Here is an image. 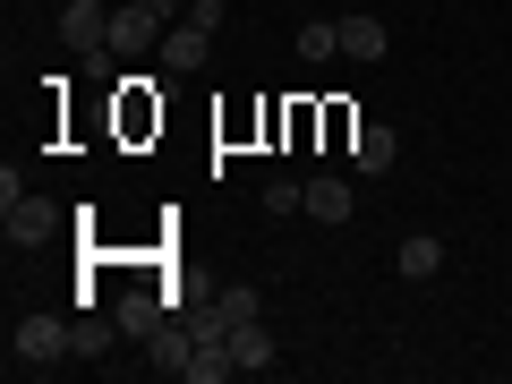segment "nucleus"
Segmentation results:
<instances>
[{"instance_id":"f257e3e1","label":"nucleus","mask_w":512,"mask_h":384,"mask_svg":"<svg viewBox=\"0 0 512 384\" xmlns=\"http://www.w3.org/2000/svg\"><path fill=\"white\" fill-rule=\"evenodd\" d=\"M60 359H77L69 316H18V333H9V367H18V376H52Z\"/></svg>"},{"instance_id":"f03ea898","label":"nucleus","mask_w":512,"mask_h":384,"mask_svg":"<svg viewBox=\"0 0 512 384\" xmlns=\"http://www.w3.org/2000/svg\"><path fill=\"white\" fill-rule=\"evenodd\" d=\"M103 52L137 60V52H163V9H146V0H128V9H111V43Z\"/></svg>"},{"instance_id":"7ed1b4c3","label":"nucleus","mask_w":512,"mask_h":384,"mask_svg":"<svg viewBox=\"0 0 512 384\" xmlns=\"http://www.w3.org/2000/svg\"><path fill=\"white\" fill-rule=\"evenodd\" d=\"M350 163H359V180H384V171L402 163V137L384 120H367V128H350Z\"/></svg>"},{"instance_id":"20e7f679","label":"nucleus","mask_w":512,"mask_h":384,"mask_svg":"<svg viewBox=\"0 0 512 384\" xmlns=\"http://www.w3.org/2000/svg\"><path fill=\"white\" fill-rule=\"evenodd\" d=\"M60 43L103 52V43H111V9H103V0H69V9H60Z\"/></svg>"},{"instance_id":"39448f33","label":"nucleus","mask_w":512,"mask_h":384,"mask_svg":"<svg viewBox=\"0 0 512 384\" xmlns=\"http://www.w3.org/2000/svg\"><path fill=\"white\" fill-rule=\"evenodd\" d=\"M52 231H60V205L52 197H18V205H9V248H43Z\"/></svg>"},{"instance_id":"423d86ee","label":"nucleus","mask_w":512,"mask_h":384,"mask_svg":"<svg viewBox=\"0 0 512 384\" xmlns=\"http://www.w3.org/2000/svg\"><path fill=\"white\" fill-rule=\"evenodd\" d=\"M231 342H222V333H197V342H188V359H180V376L188 384H222V376H231Z\"/></svg>"},{"instance_id":"0eeeda50","label":"nucleus","mask_w":512,"mask_h":384,"mask_svg":"<svg viewBox=\"0 0 512 384\" xmlns=\"http://www.w3.org/2000/svg\"><path fill=\"white\" fill-rule=\"evenodd\" d=\"M205 43H214V35H205V26H188V18L163 26V69H171V77H197V69H205Z\"/></svg>"},{"instance_id":"6e6552de","label":"nucleus","mask_w":512,"mask_h":384,"mask_svg":"<svg viewBox=\"0 0 512 384\" xmlns=\"http://www.w3.org/2000/svg\"><path fill=\"white\" fill-rule=\"evenodd\" d=\"M222 342H231V359L248 367V376H265V367L282 359V350H274V333H265V325H231V333H222Z\"/></svg>"},{"instance_id":"1a4fd4ad","label":"nucleus","mask_w":512,"mask_h":384,"mask_svg":"<svg viewBox=\"0 0 512 384\" xmlns=\"http://www.w3.org/2000/svg\"><path fill=\"white\" fill-rule=\"evenodd\" d=\"M384 52H393L384 18H342V60H384Z\"/></svg>"},{"instance_id":"9d476101","label":"nucleus","mask_w":512,"mask_h":384,"mask_svg":"<svg viewBox=\"0 0 512 384\" xmlns=\"http://www.w3.org/2000/svg\"><path fill=\"white\" fill-rule=\"evenodd\" d=\"M111 316H120V333H137V342H146V333L163 325V299H154V291H120V308H111Z\"/></svg>"},{"instance_id":"9b49d317","label":"nucleus","mask_w":512,"mask_h":384,"mask_svg":"<svg viewBox=\"0 0 512 384\" xmlns=\"http://www.w3.org/2000/svg\"><path fill=\"white\" fill-rule=\"evenodd\" d=\"M308 222H350V180H308Z\"/></svg>"},{"instance_id":"f8f14e48","label":"nucleus","mask_w":512,"mask_h":384,"mask_svg":"<svg viewBox=\"0 0 512 384\" xmlns=\"http://www.w3.org/2000/svg\"><path fill=\"white\" fill-rule=\"evenodd\" d=\"M402 274H410V282H436V274H444V239H427V231L402 239Z\"/></svg>"},{"instance_id":"ddd939ff","label":"nucleus","mask_w":512,"mask_h":384,"mask_svg":"<svg viewBox=\"0 0 512 384\" xmlns=\"http://www.w3.org/2000/svg\"><path fill=\"white\" fill-rule=\"evenodd\" d=\"M342 52V18H308L299 26V60H333Z\"/></svg>"},{"instance_id":"4468645a","label":"nucleus","mask_w":512,"mask_h":384,"mask_svg":"<svg viewBox=\"0 0 512 384\" xmlns=\"http://www.w3.org/2000/svg\"><path fill=\"white\" fill-rule=\"evenodd\" d=\"M231 325H256V291L248 282H231V291L214 299V333H231Z\"/></svg>"},{"instance_id":"2eb2a0df","label":"nucleus","mask_w":512,"mask_h":384,"mask_svg":"<svg viewBox=\"0 0 512 384\" xmlns=\"http://www.w3.org/2000/svg\"><path fill=\"white\" fill-rule=\"evenodd\" d=\"M111 333H120V316H111V325H103V316H77V325H69V342H77V359H103V350H111Z\"/></svg>"},{"instance_id":"dca6fc26","label":"nucleus","mask_w":512,"mask_h":384,"mask_svg":"<svg viewBox=\"0 0 512 384\" xmlns=\"http://www.w3.org/2000/svg\"><path fill=\"white\" fill-rule=\"evenodd\" d=\"M265 214H308V188H291V180H274V188H265Z\"/></svg>"},{"instance_id":"f3484780","label":"nucleus","mask_w":512,"mask_h":384,"mask_svg":"<svg viewBox=\"0 0 512 384\" xmlns=\"http://www.w3.org/2000/svg\"><path fill=\"white\" fill-rule=\"evenodd\" d=\"M146 9H163V18H188V0H146Z\"/></svg>"}]
</instances>
